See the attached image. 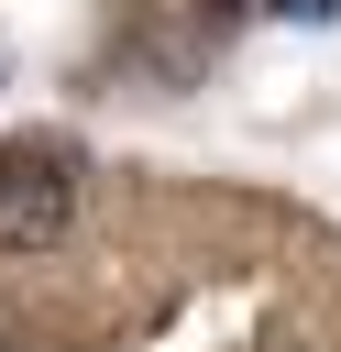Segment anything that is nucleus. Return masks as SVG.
I'll list each match as a JSON object with an SVG mask.
<instances>
[{
    "mask_svg": "<svg viewBox=\"0 0 341 352\" xmlns=\"http://www.w3.org/2000/svg\"><path fill=\"white\" fill-rule=\"evenodd\" d=\"M77 220V176L55 154H0V253H55Z\"/></svg>",
    "mask_w": 341,
    "mask_h": 352,
    "instance_id": "nucleus-1",
    "label": "nucleus"
}]
</instances>
